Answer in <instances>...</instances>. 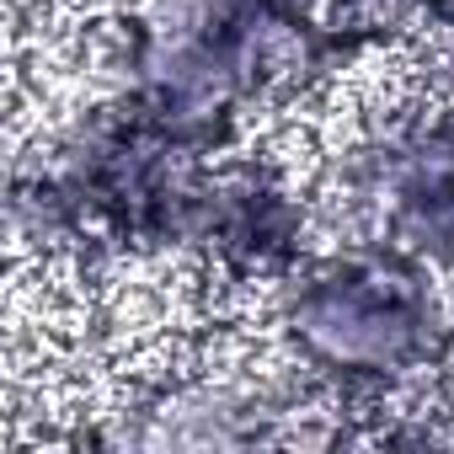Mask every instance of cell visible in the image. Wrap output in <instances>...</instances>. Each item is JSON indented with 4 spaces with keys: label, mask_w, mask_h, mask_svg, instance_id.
<instances>
[{
    "label": "cell",
    "mask_w": 454,
    "mask_h": 454,
    "mask_svg": "<svg viewBox=\"0 0 454 454\" xmlns=\"http://www.w3.org/2000/svg\"><path fill=\"white\" fill-rule=\"evenodd\" d=\"M316 348L337 358H395L411 342V321L390 294H369L364 284H337L305 300L300 310Z\"/></svg>",
    "instance_id": "1"
}]
</instances>
